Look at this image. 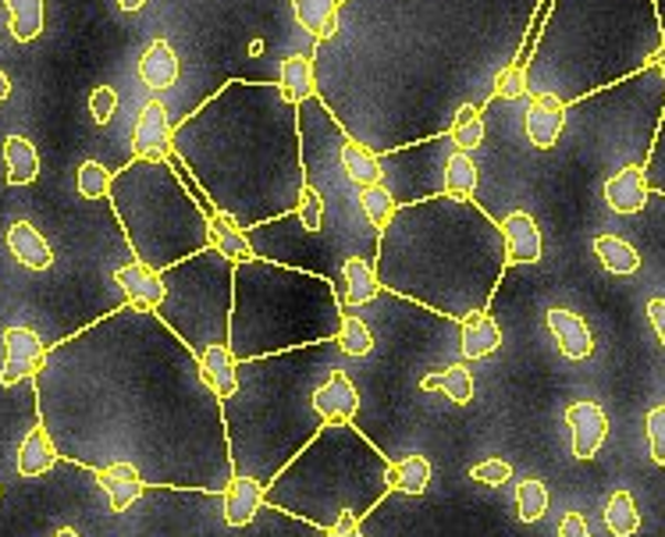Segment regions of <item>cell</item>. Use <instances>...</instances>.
Instances as JSON below:
<instances>
[{"label":"cell","mask_w":665,"mask_h":537,"mask_svg":"<svg viewBox=\"0 0 665 537\" xmlns=\"http://www.w3.org/2000/svg\"><path fill=\"white\" fill-rule=\"evenodd\" d=\"M100 327L89 382L40 420L57 434V452L89 466L132 463L153 487L225 495L235 477L225 402L203 377L200 356L153 310H118Z\"/></svg>","instance_id":"6da1fadb"},{"label":"cell","mask_w":665,"mask_h":537,"mask_svg":"<svg viewBox=\"0 0 665 537\" xmlns=\"http://www.w3.org/2000/svg\"><path fill=\"white\" fill-rule=\"evenodd\" d=\"M374 267L382 289L463 321L495 296L505 267L502 225L463 196L409 203L382 228Z\"/></svg>","instance_id":"7a4b0ae2"},{"label":"cell","mask_w":665,"mask_h":537,"mask_svg":"<svg viewBox=\"0 0 665 537\" xmlns=\"http://www.w3.org/2000/svg\"><path fill=\"white\" fill-rule=\"evenodd\" d=\"M339 342H313L275 356L239 359V388L225 402V428L235 473L264 487L303 452L324 420L313 391L339 367Z\"/></svg>","instance_id":"3957f363"},{"label":"cell","mask_w":665,"mask_h":537,"mask_svg":"<svg viewBox=\"0 0 665 537\" xmlns=\"http://www.w3.org/2000/svg\"><path fill=\"white\" fill-rule=\"evenodd\" d=\"M395 463L353 420H331L313 441L264 487V505L331 530L345 513L371 516L385 502Z\"/></svg>","instance_id":"277c9868"},{"label":"cell","mask_w":665,"mask_h":537,"mask_svg":"<svg viewBox=\"0 0 665 537\" xmlns=\"http://www.w3.org/2000/svg\"><path fill=\"white\" fill-rule=\"evenodd\" d=\"M342 327V307L328 278L267 260L235 264V303L228 345L235 359L275 356L328 342Z\"/></svg>","instance_id":"5b68a950"},{"label":"cell","mask_w":665,"mask_h":537,"mask_svg":"<svg viewBox=\"0 0 665 537\" xmlns=\"http://www.w3.org/2000/svg\"><path fill=\"white\" fill-rule=\"evenodd\" d=\"M164 303L153 310L196 356L217 342H228L235 303V260L207 246L161 271Z\"/></svg>","instance_id":"8992f818"},{"label":"cell","mask_w":665,"mask_h":537,"mask_svg":"<svg viewBox=\"0 0 665 537\" xmlns=\"http://www.w3.org/2000/svg\"><path fill=\"white\" fill-rule=\"evenodd\" d=\"M46 359V350L33 327L11 324L4 327V367H0V388H11L25 382V377H36Z\"/></svg>","instance_id":"52a82bcc"},{"label":"cell","mask_w":665,"mask_h":537,"mask_svg":"<svg viewBox=\"0 0 665 537\" xmlns=\"http://www.w3.org/2000/svg\"><path fill=\"white\" fill-rule=\"evenodd\" d=\"M566 428H569V441H573L577 460H594L598 449L605 445L609 438V417L598 402L580 399L566 409Z\"/></svg>","instance_id":"ba28073f"},{"label":"cell","mask_w":665,"mask_h":537,"mask_svg":"<svg viewBox=\"0 0 665 537\" xmlns=\"http://www.w3.org/2000/svg\"><path fill=\"white\" fill-rule=\"evenodd\" d=\"M132 147L142 161H164V157H171V121H168V107L161 100H147L139 107Z\"/></svg>","instance_id":"9c48e42d"},{"label":"cell","mask_w":665,"mask_h":537,"mask_svg":"<svg viewBox=\"0 0 665 537\" xmlns=\"http://www.w3.org/2000/svg\"><path fill=\"white\" fill-rule=\"evenodd\" d=\"M313 409H317V417H321L324 423H331V420H353L356 417L360 391H356V385L350 382V374H345L342 367H335L321 385H317Z\"/></svg>","instance_id":"30bf717a"},{"label":"cell","mask_w":665,"mask_h":537,"mask_svg":"<svg viewBox=\"0 0 665 537\" xmlns=\"http://www.w3.org/2000/svg\"><path fill=\"white\" fill-rule=\"evenodd\" d=\"M502 243H505V264H537L545 253L541 228L527 211H513L502 221Z\"/></svg>","instance_id":"8fae6325"},{"label":"cell","mask_w":665,"mask_h":537,"mask_svg":"<svg viewBox=\"0 0 665 537\" xmlns=\"http://www.w3.org/2000/svg\"><path fill=\"white\" fill-rule=\"evenodd\" d=\"M562 125H566V107H562V100L551 97V93H537L534 104L527 107V115H524V132H527V139H530V147L551 150V147L559 143Z\"/></svg>","instance_id":"7c38bea8"},{"label":"cell","mask_w":665,"mask_h":537,"mask_svg":"<svg viewBox=\"0 0 665 537\" xmlns=\"http://www.w3.org/2000/svg\"><path fill=\"white\" fill-rule=\"evenodd\" d=\"M545 324L551 331V339L559 342V353L566 359H588L594 353V335L580 313L566 310V307H551L545 313Z\"/></svg>","instance_id":"4fadbf2b"},{"label":"cell","mask_w":665,"mask_h":537,"mask_svg":"<svg viewBox=\"0 0 665 537\" xmlns=\"http://www.w3.org/2000/svg\"><path fill=\"white\" fill-rule=\"evenodd\" d=\"M647 171L630 164L623 171H615L612 179H605V203L615 211V214H641L647 207Z\"/></svg>","instance_id":"5bb4252c"},{"label":"cell","mask_w":665,"mask_h":537,"mask_svg":"<svg viewBox=\"0 0 665 537\" xmlns=\"http://www.w3.org/2000/svg\"><path fill=\"white\" fill-rule=\"evenodd\" d=\"M115 281L125 289V296L132 299V307H142V310H161L164 303V278L161 271H153L150 264H125L115 271Z\"/></svg>","instance_id":"9a60e30c"},{"label":"cell","mask_w":665,"mask_h":537,"mask_svg":"<svg viewBox=\"0 0 665 537\" xmlns=\"http://www.w3.org/2000/svg\"><path fill=\"white\" fill-rule=\"evenodd\" d=\"M264 505V484L246 473H235L225 492V524L228 527H249Z\"/></svg>","instance_id":"2e32d148"},{"label":"cell","mask_w":665,"mask_h":537,"mask_svg":"<svg viewBox=\"0 0 665 537\" xmlns=\"http://www.w3.org/2000/svg\"><path fill=\"white\" fill-rule=\"evenodd\" d=\"M97 481L107 492V502H110V509H115V513L132 509V505L139 502V495H142V487H147L142 473L132 463H110V466L97 470Z\"/></svg>","instance_id":"e0dca14e"},{"label":"cell","mask_w":665,"mask_h":537,"mask_svg":"<svg viewBox=\"0 0 665 537\" xmlns=\"http://www.w3.org/2000/svg\"><path fill=\"white\" fill-rule=\"evenodd\" d=\"M8 249L22 267H29V271H46V267L54 264L51 243H46L40 235V228H33L29 221H14V225L8 228Z\"/></svg>","instance_id":"ac0fdd59"},{"label":"cell","mask_w":665,"mask_h":537,"mask_svg":"<svg viewBox=\"0 0 665 537\" xmlns=\"http://www.w3.org/2000/svg\"><path fill=\"white\" fill-rule=\"evenodd\" d=\"M459 345H463L466 359H484L491 353H498V345H502L498 321L484 310L470 313V318H463V327H459Z\"/></svg>","instance_id":"d6986e66"},{"label":"cell","mask_w":665,"mask_h":537,"mask_svg":"<svg viewBox=\"0 0 665 537\" xmlns=\"http://www.w3.org/2000/svg\"><path fill=\"white\" fill-rule=\"evenodd\" d=\"M139 78L150 89H171L179 83V54L168 40H153L139 57Z\"/></svg>","instance_id":"ffe728a7"},{"label":"cell","mask_w":665,"mask_h":537,"mask_svg":"<svg viewBox=\"0 0 665 537\" xmlns=\"http://www.w3.org/2000/svg\"><path fill=\"white\" fill-rule=\"evenodd\" d=\"M200 367H203V377L211 382V388L221 395V399H228L239 388V359L232 356V345L228 342H217L211 350L200 353Z\"/></svg>","instance_id":"44dd1931"},{"label":"cell","mask_w":665,"mask_h":537,"mask_svg":"<svg viewBox=\"0 0 665 537\" xmlns=\"http://www.w3.org/2000/svg\"><path fill=\"white\" fill-rule=\"evenodd\" d=\"M57 445L51 441V431L43 428V420L36 423L33 431L25 434L22 449H19V473L22 477H43V473H51L54 463H57Z\"/></svg>","instance_id":"7402d4cb"},{"label":"cell","mask_w":665,"mask_h":537,"mask_svg":"<svg viewBox=\"0 0 665 537\" xmlns=\"http://www.w3.org/2000/svg\"><path fill=\"white\" fill-rule=\"evenodd\" d=\"M292 14L313 40H331L339 29V0H292Z\"/></svg>","instance_id":"603a6c76"},{"label":"cell","mask_w":665,"mask_h":537,"mask_svg":"<svg viewBox=\"0 0 665 537\" xmlns=\"http://www.w3.org/2000/svg\"><path fill=\"white\" fill-rule=\"evenodd\" d=\"M4 168H8V185H33L40 179V153L25 136H8L4 139Z\"/></svg>","instance_id":"cb8c5ba5"},{"label":"cell","mask_w":665,"mask_h":537,"mask_svg":"<svg viewBox=\"0 0 665 537\" xmlns=\"http://www.w3.org/2000/svg\"><path fill=\"white\" fill-rule=\"evenodd\" d=\"M342 278H345V303L350 307H363L382 292V281H377V267L367 257H350L342 264Z\"/></svg>","instance_id":"d4e9b609"},{"label":"cell","mask_w":665,"mask_h":537,"mask_svg":"<svg viewBox=\"0 0 665 537\" xmlns=\"http://www.w3.org/2000/svg\"><path fill=\"white\" fill-rule=\"evenodd\" d=\"M339 161H342V171L350 175V182L353 185H360V189H367V185H377L385 179V171H382V161L363 147V143H356V139H345L342 143V150H339Z\"/></svg>","instance_id":"484cf974"},{"label":"cell","mask_w":665,"mask_h":537,"mask_svg":"<svg viewBox=\"0 0 665 537\" xmlns=\"http://www.w3.org/2000/svg\"><path fill=\"white\" fill-rule=\"evenodd\" d=\"M211 246H217V249L225 253L228 260H235V264L257 260V253H253V246H249V239L243 235V228L235 225V217L221 214V211L211 217Z\"/></svg>","instance_id":"4316f807"},{"label":"cell","mask_w":665,"mask_h":537,"mask_svg":"<svg viewBox=\"0 0 665 537\" xmlns=\"http://www.w3.org/2000/svg\"><path fill=\"white\" fill-rule=\"evenodd\" d=\"M8 8V25H11V36L19 43H33L43 33V22H46V8L43 0H4Z\"/></svg>","instance_id":"83f0119b"},{"label":"cell","mask_w":665,"mask_h":537,"mask_svg":"<svg viewBox=\"0 0 665 537\" xmlns=\"http://www.w3.org/2000/svg\"><path fill=\"white\" fill-rule=\"evenodd\" d=\"M594 257L609 275H633L641 267L637 249H633L626 239H620V235H598V239H594Z\"/></svg>","instance_id":"f1b7e54d"},{"label":"cell","mask_w":665,"mask_h":537,"mask_svg":"<svg viewBox=\"0 0 665 537\" xmlns=\"http://www.w3.org/2000/svg\"><path fill=\"white\" fill-rule=\"evenodd\" d=\"M278 89H281V97L289 104H299V100L313 97V57H307V54L285 57Z\"/></svg>","instance_id":"f546056e"},{"label":"cell","mask_w":665,"mask_h":537,"mask_svg":"<svg viewBox=\"0 0 665 537\" xmlns=\"http://www.w3.org/2000/svg\"><path fill=\"white\" fill-rule=\"evenodd\" d=\"M420 388L423 391H446L449 399L459 402V406H466L473 399V377H470V370L463 367V363H455V367H449V370L427 374L420 382Z\"/></svg>","instance_id":"4dcf8cb0"},{"label":"cell","mask_w":665,"mask_h":537,"mask_svg":"<svg viewBox=\"0 0 665 537\" xmlns=\"http://www.w3.org/2000/svg\"><path fill=\"white\" fill-rule=\"evenodd\" d=\"M446 193L470 200L478 193V164H473L470 150H452L446 161Z\"/></svg>","instance_id":"1f68e13d"},{"label":"cell","mask_w":665,"mask_h":537,"mask_svg":"<svg viewBox=\"0 0 665 537\" xmlns=\"http://www.w3.org/2000/svg\"><path fill=\"white\" fill-rule=\"evenodd\" d=\"M431 460L427 455H406V460L395 463L392 470V484L399 487L403 495H427L431 487Z\"/></svg>","instance_id":"d6a6232c"},{"label":"cell","mask_w":665,"mask_h":537,"mask_svg":"<svg viewBox=\"0 0 665 537\" xmlns=\"http://www.w3.org/2000/svg\"><path fill=\"white\" fill-rule=\"evenodd\" d=\"M605 530L612 537H633L641 530V513L630 492H615L605 505Z\"/></svg>","instance_id":"836d02e7"},{"label":"cell","mask_w":665,"mask_h":537,"mask_svg":"<svg viewBox=\"0 0 665 537\" xmlns=\"http://www.w3.org/2000/svg\"><path fill=\"white\" fill-rule=\"evenodd\" d=\"M452 143H455V150H478L484 143V115L478 104H463L455 110Z\"/></svg>","instance_id":"e575fe53"},{"label":"cell","mask_w":665,"mask_h":537,"mask_svg":"<svg viewBox=\"0 0 665 537\" xmlns=\"http://www.w3.org/2000/svg\"><path fill=\"white\" fill-rule=\"evenodd\" d=\"M335 342H339L342 356H353V359H363V356L374 353V335H371V327L363 324L360 318H353V313H345V318H342V327H339Z\"/></svg>","instance_id":"d590c367"},{"label":"cell","mask_w":665,"mask_h":537,"mask_svg":"<svg viewBox=\"0 0 665 537\" xmlns=\"http://www.w3.org/2000/svg\"><path fill=\"white\" fill-rule=\"evenodd\" d=\"M360 207H363V214H367V221H371L374 228H388V221L395 217V196H392V189H388L385 182L360 189Z\"/></svg>","instance_id":"8d00e7d4"},{"label":"cell","mask_w":665,"mask_h":537,"mask_svg":"<svg viewBox=\"0 0 665 537\" xmlns=\"http://www.w3.org/2000/svg\"><path fill=\"white\" fill-rule=\"evenodd\" d=\"M516 513L524 524H537L548 513V484L537 477L516 484Z\"/></svg>","instance_id":"74e56055"},{"label":"cell","mask_w":665,"mask_h":537,"mask_svg":"<svg viewBox=\"0 0 665 537\" xmlns=\"http://www.w3.org/2000/svg\"><path fill=\"white\" fill-rule=\"evenodd\" d=\"M75 185H78V193H83L86 200H100V196L110 193V171L100 161H83V164H78Z\"/></svg>","instance_id":"f35d334b"},{"label":"cell","mask_w":665,"mask_h":537,"mask_svg":"<svg viewBox=\"0 0 665 537\" xmlns=\"http://www.w3.org/2000/svg\"><path fill=\"white\" fill-rule=\"evenodd\" d=\"M299 225H303L307 232H321L324 228V196L317 193L313 185H303V193H299Z\"/></svg>","instance_id":"ab89813d"},{"label":"cell","mask_w":665,"mask_h":537,"mask_svg":"<svg viewBox=\"0 0 665 537\" xmlns=\"http://www.w3.org/2000/svg\"><path fill=\"white\" fill-rule=\"evenodd\" d=\"M524 93H530V86H527V68L516 65V61H513V65L502 68L498 78H495V97H502V100H519Z\"/></svg>","instance_id":"60d3db41"},{"label":"cell","mask_w":665,"mask_h":537,"mask_svg":"<svg viewBox=\"0 0 665 537\" xmlns=\"http://www.w3.org/2000/svg\"><path fill=\"white\" fill-rule=\"evenodd\" d=\"M644 428H647V449H652V460L658 466H665V402L647 414Z\"/></svg>","instance_id":"b9f144b4"},{"label":"cell","mask_w":665,"mask_h":537,"mask_svg":"<svg viewBox=\"0 0 665 537\" xmlns=\"http://www.w3.org/2000/svg\"><path fill=\"white\" fill-rule=\"evenodd\" d=\"M470 477L478 484H487V487H498V484H510L513 481V466L505 460H484L481 466L470 470Z\"/></svg>","instance_id":"7bdbcfd3"},{"label":"cell","mask_w":665,"mask_h":537,"mask_svg":"<svg viewBox=\"0 0 665 537\" xmlns=\"http://www.w3.org/2000/svg\"><path fill=\"white\" fill-rule=\"evenodd\" d=\"M115 110H118V93L110 86H97L89 93V115L97 125H107L110 118H115Z\"/></svg>","instance_id":"ee69618b"},{"label":"cell","mask_w":665,"mask_h":537,"mask_svg":"<svg viewBox=\"0 0 665 537\" xmlns=\"http://www.w3.org/2000/svg\"><path fill=\"white\" fill-rule=\"evenodd\" d=\"M559 537H591L588 519H583L580 513H566L562 524H559Z\"/></svg>","instance_id":"f6af8a7d"},{"label":"cell","mask_w":665,"mask_h":537,"mask_svg":"<svg viewBox=\"0 0 665 537\" xmlns=\"http://www.w3.org/2000/svg\"><path fill=\"white\" fill-rule=\"evenodd\" d=\"M647 321L655 327V339L665 345V299H652V303H647Z\"/></svg>","instance_id":"bcb514c9"},{"label":"cell","mask_w":665,"mask_h":537,"mask_svg":"<svg viewBox=\"0 0 665 537\" xmlns=\"http://www.w3.org/2000/svg\"><path fill=\"white\" fill-rule=\"evenodd\" d=\"M328 537H363V530H360V516H353V513H345L335 527L328 530Z\"/></svg>","instance_id":"7dc6e473"},{"label":"cell","mask_w":665,"mask_h":537,"mask_svg":"<svg viewBox=\"0 0 665 537\" xmlns=\"http://www.w3.org/2000/svg\"><path fill=\"white\" fill-rule=\"evenodd\" d=\"M8 97H11V83H8V75L0 72V104H4Z\"/></svg>","instance_id":"c3c4849f"},{"label":"cell","mask_w":665,"mask_h":537,"mask_svg":"<svg viewBox=\"0 0 665 537\" xmlns=\"http://www.w3.org/2000/svg\"><path fill=\"white\" fill-rule=\"evenodd\" d=\"M142 4H147V0H118V8H121V11H139Z\"/></svg>","instance_id":"681fc988"},{"label":"cell","mask_w":665,"mask_h":537,"mask_svg":"<svg viewBox=\"0 0 665 537\" xmlns=\"http://www.w3.org/2000/svg\"><path fill=\"white\" fill-rule=\"evenodd\" d=\"M652 61H658V68H662V78H665V36H662V46H658V54H655Z\"/></svg>","instance_id":"f907efd6"},{"label":"cell","mask_w":665,"mask_h":537,"mask_svg":"<svg viewBox=\"0 0 665 537\" xmlns=\"http://www.w3.org/2000/svg\"><path fill=\"white\" fill-rule=\"evenodd\" d=\"M54 537H78V534H75V530H72V527H61V530H57V534H54Z\"/></svg>","instance_id":"816d5d0a"}]
</instances>
